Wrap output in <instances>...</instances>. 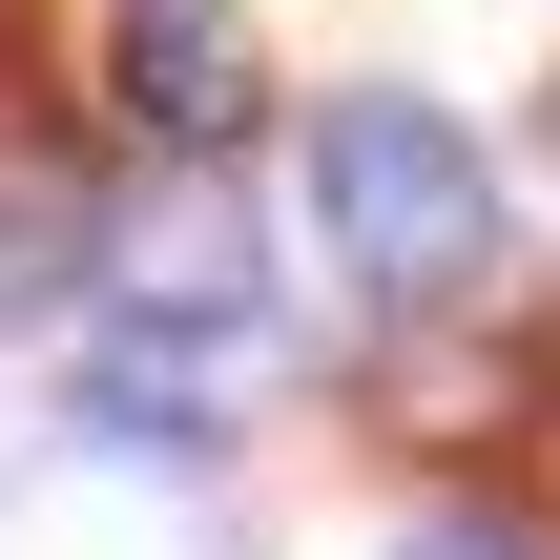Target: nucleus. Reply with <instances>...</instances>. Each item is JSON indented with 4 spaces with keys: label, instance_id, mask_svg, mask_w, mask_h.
<instances>
[{
    "label": "nucleus",
    "instance_id": "4",
    "mask_svg": "<svg viewBox=\"0 0 560 560\" xmlns=\"http://www.w3.org/2000/svg\"><path fill=\"white\" fill-rule=\"evenodd\" d=\"M62 249H83L62 208H0V312H42V291H62Z\"/></svg>",
    "mask_w": 560,
    "mask_h": 560
},
{
    "label": "nucleus",
    "instance_id": "2",
    "mask_svg": "<svg viewBox=\"0 0 560 560\" xmlns=\"http://www.w3.org/2000/svg\"><path fill=\"white\" fill-rule=\"evenodd\" d=\"M125 125L145 145H249V21L229 0H125Z\"/></svg>",
    "mask_w": 560,
    "mask_h": 560
},
{
    "label": "nucleus",
    "instance_id": "1",
    "mask_svg": "<svg viewBox=\"0 0 560 560\" xmlns=\"http://www.w3.org/2000/svg\"><path fill=\"white\" fill-rule=\"evenodd\" d=\"M312 249H332L374 312H457V291L499 270V166H478V125L416 104V83H332V104H312Z\"/></svg>",
    "mask_w": 560,
    "mask_h": 560
},
{
    "label": "nucleus",
    "instance_id": "3",
    "mask_svg": "<svg viewBox=\"0 0 560 560\" xmlns=\"http://www.w3.org/2000/svg\"><path fill=\"white\" fill-rule=\"evenodd\" d=\"M395 560H560V540H540V520H499V499H457V520H416Z\"/></svg>",
    "mask_w": 560,
    "mask_h": 560
}]
</instances>
